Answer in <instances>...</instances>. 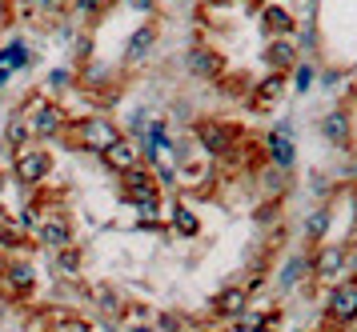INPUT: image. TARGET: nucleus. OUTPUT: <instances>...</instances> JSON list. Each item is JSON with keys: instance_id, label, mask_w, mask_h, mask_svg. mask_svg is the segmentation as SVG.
I'll list each match as a JSON object with an SVG mask.
<instances>
[{"instance_id": "obj_31", "label": "nucleus", "mask_w": 357, "mask_h": 332, "mask_svg": "<svg viewBox=\"0 0 357 332\" xmlns=\"http://www.w3.org/2000/svg\"><path fill=\"white\" fill-rule=\"evenodd\" d=\"M145 128H149L145 109H132V116H129V136H132V141H141V136H145Z\"/></svg>"}, {"instance_id": "obj_14", "label": "nucleus", "mask_w": 357, "mask_h": 332, "mask_svg": "<svg viewBox=\"0 0 357 332\" xmlns=\"http://www.w3.org/2000/svg\"><path fill=\"white\" fill-rule=\"evenodd\" d=\"M209 313H213V320H221V324L229 329V320H233V317L249 313V292H245V285L221 288V292H217V297L209 301Z\"/></svg>"}, {"instance_id": "obj_33", "label": "nucleus", "mask_w": 357, "mask_h": 332, "mask_svg": "<svg viewBox=\"0 0 357 332\" xmlns=\"http://www.w3.org/2000/svg\"><path fill=\"white\" fill-rule=\"evenodd\" d=\"M125 4H129L137 16H153L157 13V0H125Z\"/></svg>"}, {"instance_id": "obj_38", "label": "nucleus", "mask_w": 357, "mask_h": 332, "mask_svg": "<svg viewBox=\"0 0 357 332\" xmlns=\"http://www.w3.org/2000/svg\"><path fill=\"white\" fill-rule=\"evenodd\" d=\"M237 0H205V8H233Z\"/></svg>"}, {"instance_id": "obj_16", "label": "nucleus", "mask_w": 357, "mask_h": 332, "mask_svg": "<svg viewBox=\"0 0 357 332\" xmlns=\"http://www.w3.org/2000/svg\"><path fill=\"white\" fill-rule=\"evenodd\" d=\"M157 40H161V29H157L153 20L137 24V29H132V36L125 40V64H145L149 56H153Z\"/></svg>"}, {"instance_id": "obj_25", "label": "nucleus", "mask_w": 357, "mask_h": 332, "mask_svg": "<svg viewBox=\"0 0 357 332\" xmlns=\"http://www.w3.org/2000/svg\"><path fill=\"white\" fill-rule=\"evenodd\" d=\"M329 228H333V208H329V205L313 208V212H309V221H305V248L321 244V240L329 237Z\"/></svg>"}, {"instance_id": "obj_10", "label": "nucleus", "mask_w": 357, "mask_h": 332, "mask_svg": "<svg viewBox=\"0 0 357 332\" xmlns=\"http://www.w3.org/2000/svg\"><path fill=\"white\" fill-rule=\"evenodd\" d=\"M285 93H289V72H265V77L253 84V93H249V109L269 112L285 100Z\"/></svg>"}, {"instance_id": "obj_2", "label": "nucleus", "mask_w": 357, "mask_h": 332, "mask_svg": "<svg viewBox=\"0 0 357 332\" xmlns=\"http://www.w3.org/2000/svg\"><path fill=\"white\" fill-rule=\"evenodd\" d=\"M189 128H193V141L201 144V152L209 160H225L237 148V141L245 136V128L225 120V116H197Z\"/></svg>"}, {"instance_id": "obj_12", "label": "nucleus", "mask_w": 357, "mask_h": 332, "mask_svg": "<svg viewBox=\"0 0 357 332\" xmlns=\"http://www.w3.org/2000/svg\"><path fill=\"white\" fill-rule=\"evenodd\" d=\"M36 244H45L49 253H56L65 244H77V228H73V221H68L65 212L40 216V224H36Z\"/></svg>"}, {"instance_id": "obj_35", "label": "nucleus", "mask_w": 357, "mask_h": 332, "mask_svg": "<svg viewBox=\"0 0 357 332\" xmlns=\"http://www.w3.org/2000/svg\"><path fill=\"white\" fill-rule=\"evenodd\" d=\"M17 77V68H8V64H0V93L8 88V80Z\"/></svg>"}, {"instance_id": "obj_23", "label": "nucleus", "mask_w": 357, "mask_h": 332, "mask_svg": "<svg viewBox=\"0 0 357 332\" xmlns=\"http://www.w3.org/2000/svg\"><path fill=\"white\" fill-rule=\"evenodd\" d=\"M4 144L20 152V148H29L33 144V128L24 120V112H8V120H4Z\"/></svg>"}, {"instance_id": "obj_32", "label": "nucleus", "mask_w": 357, "mask_h": 332, "mask_svg": "<svg viewBox=\"0 0 357 332\" xmlns=\"http://www.w3.org/2000/svg\"><path fill=\"white\" fill-rule=\"evenodd\" d=\"M345 77H349V68H325V72H321L317 80H321L325 88H337V84H341Z\"/></svg>"}, {"instance_id": "obj_1", "label": "nucleus", "mask_w": 357, "mask_h": 332, "mask_svg": "<svg viewBox=\"0 0 357 332\" xmlns=\"http://www.w3.org/2000/svg\"><path fill=\"white\" fill-rule=\"evenodd\" d=\"M68 136L77 141V148H84V152H93V157H100L109 144L125 132V128L116 125L113 116H105V112H84V116H68Z\"/></svg>"}, {"instance_id": "obj_27", "label": "nucleus", "mask_w": 357, "mask_h": 332, "mask_svg": "<svg viewBox=\"0 0 357 332\" xmlns=\"http://www.w3.org/2000/svg\"><path fill=\"white\" fill-rule=\"evenodd\" d=\"M29 61H33V52H29V45L24 40H8V45L0 48V64H8V68H29Z\"/></svg>"}, {"instance_id": "obj_29", "label": "nucleus", "mask_w": 357, "mask_h": 332, "mask_svg": "<svg viewBox=\"0 0 357 332\" xmlns=\"http://www.w3.org/2000/svg\"><path fill=\"white\" fill-rule=\"evenodd\" d=\"M109 4H113V0H73V13L84 16V20H93V16L109 13Z\"/></svg>"}, {"instance_id": "obj_11", "label": "nucleus", "mask_w": 357, "mask_h": 332, "mask_svg": "<svg viewBox=\"0 0 357 332\" xmlns=\"http://www.w3.org/2000/svg\"><path fill=\"white\" fill-rule=\"evenodd\" d=\"M261 148H265V160H269V164L285 168V173L297 168V141H293V132H285V128L273 125L265 136H261Z\"/></svg>"}, {"instance_id": "obj_8", "label": "nucleus", "mask_w": 357, "mask_h": 332, "mask_svg": "<svg viewBox=\"0 0 357 332\" xmlns=\"http://www.w3.org/2000/svg\"><path fill=\"white\" fill-rule=\"evenodd\" d=\"M36 292V269L29 264V256H8V269L0 280V297L4 304H24Z\"/></svg>"}, {"instance_id": "obj_21", "label": "nucleus", "mask_w": 357, "mask_h": 332, "mask_svg": "<svg viewBox=\"0 0 357 332\" xmlns=\"http://www.w3.org/2000/svg\"><path fill=\"white\" fill-rule=\"evenodd\" d=\"M52 269H56V276L61 280H77L84 269V253H81V244H65V248H56L52 253Z\"/></svg>"}, {"instance_id": "obj_7", "label": "nucleus", "mask_w": 357, "mask_h": 332, "mask_svg": "<svg viewBox=\"0 0 357 332\" xmlns=\"http://www.w3.org/2000/svg\"><path fill=\"white\" fill-rule=\"evenodd\" d=\"M317 132H321V141L329 148H337V152H354V112L345 109V104H333V109H325L317 116Z\"/></svg>"}, {"instance_id": "obj_36", "label": "nucleus", "mask_w": 357, "mask_h": 332, "mask_svg": "<svg viewBox=\"0 0 357 332\" xmlns=\"http://www.w3.org/2000/svg\"><path fill=\"white\" fill-rule=\"evenodd\" d=\"M89 52H93V36H81V45H77V56L89 61Z\"/></svg>"}, {"instance_id": "obj_30", "label": "nucleus", "mask_w": 357, "mask_h": 332, "mask_svg": "<svg viewBox=\"0 0 357 332\" xmlns=\"http://www.w3.org/2000/svg\"><path fill=\"white\" fill-rule=\"evenodd\" d=\"M73 84H77V72L73 68H52L49 72V88H56V93L61 88H73Z\"/></svg>"}, {"instance_id": "obj_18", "label": "nucleus", "mask_w": 357, "mask_h": 332, "mask_svg": "<svg viewBox=\"0 0 357 332\" xmlns=\"http://www.w3.org/2000/svg\"><path fill=\"white\" fill-rule=\"evenodd\" d=\"M257 20H261V32H265V36H293V32H297V16H293L285 4H265Z\"/></svg>"}, {"instance_id": "obj_13", "label": "nucleus", "mask_w": 357, "mask_h": 332, "mask_svg": "<svg viewBox=\"0 0 357 332\" xmlns=\"http://www.w3.org/2000/svg\"><path fill=\"white\" fill-rule=\"evenodd\" d=\"M297 61H301V48H297L293 36H269V45L261 48V64H265V72H289Z\"/></svg>"}, {"instance_id": "obj_17", "label": "nucleus", "mask_w": 357, "mask_h": 332, "mask_svg": "<svg viewBox=\"0 0 357 332\" xmlns=\"http://www.w3.org/2000/svg\"><path fill=\"white\" fill-rule=\"evenodd\" d=\"M121 192H125V200H129L141 216H157L165 208V189L157 180H153V184H137V189H121Z\"/></svg>"}, {"instance_id": "obj_15", "label": "nucleus", "mask_w": 357, "mask_h": 332, "mask_svg": "<svg viewBox=\"0 0 357 332\" xmlns=\"http://www.w3.org/2000/svg\"><path fill=\"white\" fill-rule=\"evenodd\" d=\"M137 160H141V144L132 141L129 132H121V136H116V141L109 144V148H105V152H100V164H105L109 173H116V176L129 173Z\"/></svg>"}, {"instance_id": "obj_4", "label": "nucleus", "mask_w": 357, "mask_h": 332, "mask_svg": "<svg viewBox=\"0 0 357 332\" xmlns=\"http://www.w3.org/2000/svg\"><path fill=\"white\" fill-rule=\"evenodd\" d=\"M354 244L345 240H321L309 248V280H337L341 272H349Z\"/></svg>"}, {"instance_id": "obj_37", "label": "nucleus", "mask_w": 357, "mask_h": 332, "mask_svg": "<svg viewBox=\"0 0 357 332\" xmlns=\"http://www.w3.org/2000/svg\"><path fill=\"white\" fill-rule=\"evenodd\" d=\"M349 216H354V224H357V184L349 189Z\"/></svg>"}, {"instance_id": "obj_3", "label": "nucleus", "mask_w": 357, "mask_h": 332, "mask_svg": "<svg viewBox=\"0 0 357 332\" xmlns=\"http://www.w3.org/2000/svg\"><path fill=\"white\" fill-rule=\"evenodd\" d=\"M17 112H24V120L33 128V141H56L68 128V109L56 104V100H45L40 93H29Z\"/></svg>"}, {"instance_id": "obj_20", "label": "nucleus", "mask_w": 357, "mask_h": 332, "mask_svg": "<svg viewBox=\"0 0 357 332\" xmlns=\"http://www.w3.org/2000/svg\"><path fill=\"white\" fill-rule=\"evenodd\" d=\"M309 280V248H301V253H293L285 264H281V276H277V285L285 288H301Z\"/></svg>"}, {"instance_id": "obj_41", "label": "nucleus", "mask_w": 357, "mask_h": 332, "mask_svg": "<svg viewBox=\"0 0 357 332\" xmlns=\"http://www.w3.org/2000/svg\"><path fill=\"white\" fill-rule=\"evenodd\" d=\"M4 313H8V304H0V320H4Z\"/></svg>"}, {"instance_id": "obj_39", "label": "nucleus", "mask_w": 357, "mask_h": 332, "mask_svg": "<svg viewBox=\"0 0 357 332\" xmlns=\"http://www.w3.org/2000/svg\"><path fill=\"white\" fill-rule=\"evenodd\" d=\"M249 332H277L273 324H265V320H253V324H249Z\"/></svg>"}, {"instance_id": "obj_26", "label": "nucleus", "mask_w": 357, "mask_h": 332, "mask_svg": "<svg viewBox=\"0 0 357 332\" xmlns=\"http://www.w3.org/2000/svg\"><path fill=\"white\" fill-rule=\"evenodd\" d=\"M93 301H97V308H100V313H105L109 320L125 317V301L116 297V288H109V285H97V288H93Z\"/></svg>"}, {"instance_id": "obj_42", "label": "nucleus", "mask_w": 357, "mask_h": 332, "mask_svg": "<svg viewBox=\"0 0 357 332\" xmlns=\"http://www.w3.org/2000/svg\"><path fill=\"white\" fill-rule=\"evenodd\" d=\"M13 4H36V0H13Z\"/></svg>"}, {"instance_id": "obj_28", "label": "nucleus", "mask_w": 357, "mask_h": 332, "mask_svg": "<svg viewBox=\"0 0 357 332\" xmlns=\"http://www.w3.org/2000/svg\"><path fill=\"white\" fill-rule=\"evenodd\" d=\"M289 77H293V93H297V96H305L309 88L317 84V68H313L309 61H297V64L289 68Z\"/></svg>"}, {"instance_id": "obj_34", "label": "nucleus", "mask_w": 357, "mask_h": 332, "mask_svg": "<svg viewBox=\"0 0 357 332\" xmlns=\"http://www.w3.org/2000/svg\"><path fill=\"white\" fill-rule=\"evenodd\" d=\"M157 329H161V332H181V317H177V313H165V317L157 320Z\"/></svg>"}, {"instance_id": "obj_9", "label": "nucleus", "mask_w": 357, "mask_h": 332, "mask_svg": "<svg viewBox=\"0 0 357 332\" xmlns=\"http://www.w3.org/2000/svg\"><path fill=\"white\" fill-rule=\"evenodd\" d=\"M325 324L333 329H349L357 324V280H337V285L325 292Z\"/></svg>"}, {"instance_id": "obj_40", "label": "nucleus", "mask_w": 357, "mask_h": 332, "mask_svg": "<svg viewBox=\"0 0 357 332\" xmlns=\"http://www.w3.org/2000/svg\"><path fill=\"white\" fill-rule=\"evenodd\" d=\"M4 269H8V253L0 248V280H4Z\"/></svg>"}, {"instance_id": "obj_6", "label": "nucleus", "mask_w": 357, "mask_h": 332, "mask_svg": "<svg viewBox=\"0 0 357 332\" xmlns=\"http://www.w3.org/2000/svg\"><path fill=\"white\" fill-rule=\"evenodd\" d=\"M185 72L193 80H201V84H221L229 72V61H225V52L221 48H213L205 45V40H197L193 48H185Z\"/></svg>"}, {"instance_id": "obj_22", "label": "nucleus", "mask_w": 357, "mask_h": 332, "mask_svg": "<svg viewBox=\"0 0 357 332\" xmlns=\"http://www.w3.org/2000/svg\"><path fill=\"white\" fill-rule=\"evenodd\" d=\"M261 180V196H269V200H281L285 192H289V173L285 168H277V164H265L253 173Z\"/></svg>"}, {"instance_id": "obj_5", "label": "nucleus", "mask_w": 357, "mask_h": 332, "mask_svg": "<svg viewBox=\"0 0 357 332\" xmlns=\"http://www.w3.org/2000/svg\"><path fill=\"white\" fill-rule=\"evenodd\" d=\"M52 168H56V160L45 144H29V148H20L17 157H13V176H17L24 189H40V184H49Z\"/></svg>"}, {"instance_id": "obj_19", "label": "nucleus", "mask_w": 357, "mask_h": 332, "mask_svg": "<svg viewBox=\"0 0 357 332\" xmlns=\"http://www.w3.org/2000/svg\"><path fill=\"white\" fill-rule=\"evenodd\" d=\"M169 228H173L181 240H197L201 237V216H197V208H189L185 200H177L173 212H169Z\"/></svg>"}, {"instance_id": "obj_24", "label": "nucleus", "mask_w": 357, "mask_h": 332, "mask_svg": "<svg viewBox=\"0 0 357 332\" xmlns=\"http://www.w3.org/2000/svg\"><path fill=\"white\" fill-rule=\"evenodd\" d=\"M0 248L8 256H29V248H33V240H29V232L20 228V224L13 221H0Z\"/></svg>"}]
</instances>
